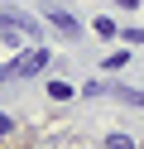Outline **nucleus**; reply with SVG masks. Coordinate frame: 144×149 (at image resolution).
Segmentation results:
<instances>
[{
  "label": "nucleus",
  "mask_w": 144,
  "mask_h": 149,
  "mask_svg": "<svg viewBox=\"0 0 144 149\" xmlns=\"http://www.w3.org/2000/svg\"><path fill=\"white\" fill-rule=\"evenodd\" d=\"M10 68H15V82L38 77V72H48V68H53V48H48V43H34V48H29V53H19Z\"/></svg>",
  "instance_id": "f257e3e1"
},
{
  "label": "nucleus",
  "mask_w": 144,
  "mask_h": 149,
  "mask_svg": "<svg viewBox=\"0 0 144 149\" xmlns=\"http://www.w3.org/2000/svg\"><path fill=\"white\" fill-rule=\"evenodd\" d=\"M43 19L53 24V29L63 34V39H72V43L82 39V19H77L72 10H63V5H43Z\"/></svg>",
  "instance_id": "f03ea898"
},
{
  "label": "nucleus",
  "mask_w": 144,
  "mask_h": 149,
  "mask_svg": "<svg viewBox=\"0 0 144 149\" xmlns=\"http://www.w3.org/2000/svg\"><path fill=\"white\" fill-rule=\"evenodd\" d=\"M0 15H5V24H10V29H19L24 39H43V24H38L29 10H19V5H5Z\"/></svg>",
  "instance_id": "7ed1b4c3"
},
{
  "label": "nucleus",
  "mask_w": 144,
  "mask_h": 149,
  "mask_svg": "<svg viewBox=\"0 0 144 149\" xmlns=\"http://www.w3.org/2000/svg\"><path fill=\"white\" fill-rule=\"evenodd\" d=\"M91 34L106 39V43H115V39H120V24H115L111 15H96V19H91Z\"/></svg>",
  "instance_id": "20e7f679"
},
{
  "label": "nucleus",
  "mask_w": 144,
  "mask_h": 149,
  "mask_svg": "<svg viewBox=\"0 0 144 149\" xmlns=\"http://www.w3.org/2000/svg\"><path fill=\"white\" fill-rule=\"evenodd\" d=\"M125 68H130V48L106 53V58H101V72H106V77H115V72H125Z\"/></svg>",
  "instance_id": "39448f33"
},
{
  "label": "nucleus",
  "mask_w": 144,
  "mask_h": 149,
  "mask_svg": "<svg viewBox=\"0 0 144 149\" xmlns=\"http://www.w3.org/2000/svg\"><path fill=\"white\" fill-rule=\"evenodd\" d=\"M111 96H115V101H125V106H139V111H144V87H125V82H115Z\"/></svg>",
  "instance_id": "423d86ee"
},
{
  "label": "nucleus",
  "mask_w": 144,
  "mask_h": 149,
  "mask_svg": "<svg viewBox=\"0 0 144 149\" xmlns=\"http://www.w3.org/2000/svg\"><path fill=\"white\" fill-rule=\"evenodd\" d=\"M111 91H115V82H106V77L82 82V96H86V101H101V96H111Z\"/></svg>",
  "instance_id": "0eeeda50"
},
{
  "label": "nucleus",
  "mask_w": 144,
  "mask_h": 149,
  "mask_svg": "<svg viewBox=\"0 0 144 149\" xmlns=\"http://www.w3.org/2000/svg\"><path fill=\"white\" fill-rule=\"evenodd\" d=\"M120 43L125 48H144V24H120Z\"/></svg>",
  "instance_id": "6e6552de"
},
{
  "label": "nucleus",
  "mask_w": 144,
  "mask_h": 149,
  "mask_svg": "<svg viewBox=\"0 0 144 149\" xmlns=\"http://www.w3.org/2000/svg\"><path fill=\"white\" fill-rule=\"evenodd\" d=\"M72 96H77V87H72V82H58V77L48 82V101H72Z\"/></svg>",
  "instance_id": "1a4fd4ad"
},
{
  "label": "nucleus",
  "mask_w": 144,
  "mask_h": 149,
  "mask_svg": "<svg viewBox=\"0 0 144 149\" xmlns=\"http://www.w3.org/2000/svg\"><path fill=\"white\" fill-rule=\"evenodd\" d=\"M106 149H134V135H125V130H111V135H106Z\"/></svg>",
  "instance_id": "9d476101"
},
{
  "label": "nucleus",
  "mask_w": 144,
  "mask_h": 149,
  "mask_svg": "<svg viewBox=\"0 0 144 149\" xmlns=\"http://www.w3.org/2000/svg\"><path fill=\"white\" fill-rule=\"evenodd\" d=\"M15 135V116H10V111H0V139H10Z\"/></svg>",
  "instance_id": "9b49d317"
},
{
  "label": "nucleus",
  "mask_w": 144,
  "mask_h": 149,
  "mask_svg": "<svg viewBox=\"0 0 144 149\" xmlns=\"http://www.w3.org/2000/svg\"><path fill=\"white\" fill-rule=\"evenodd\" d=\"M10 82H15V68L5 63V68H0V87H10Z\"/></svg>",
  "instance_id": "f8f14e48"
},
{
  "label": "nucleus",
  "mask_w": 144,
  "mask_h": 149,
  "mask_svg": "<svg viewBox=\"0 0 144 149\" xmlns=\"http://www.w3.org/2000/svg\"><path fill=\"white\" fill-rule=\"evenodd\" d=\"M115 5H120L125 15H130V10H139V0H115Z\"/></svg>",
  "instance_id": "ddd939ff"
},
{
  "label": "nucleus",
  "mask_w": 144,
  "mask_h": 149,
  "mask_svg": "<svg viewBox=\"0 0 144 149\" xmlns=\"http://www.w3.org/2000/svg\"><path fill=\"white\" fill-rule=\"evenodd\" d=\"M0 29H5V15H0Z\"/></svg>",
  "instance_id": "4468645a"
},
{
  "label": "nucleus",
  "mask_w": 144,
  "mask_h": 149,
  "mask_svg": "<svg viewBox=\"0 0 144 149\" xmlns=\"http://www.w3.org/2000/svg\"><path fill=\"white\" fill-rule=\"evenodd\" d=\"M0 144H5V139H0Z\"/></svg>",
  "instance_id": "2eb2a0df"
}]
</instances>
